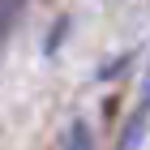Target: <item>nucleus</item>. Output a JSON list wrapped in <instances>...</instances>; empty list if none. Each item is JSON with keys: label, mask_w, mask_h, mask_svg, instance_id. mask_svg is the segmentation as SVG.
I'll return each instance as SVG.
<instances>
[{"label": "nucleus", "mask_w": 150, "mask_h": 150, "mask_svg": "<svg viewBox=\"0 0 150 150\" xmlns=\"http://www.w3.org/2000/svg\"><path fill=\"white\" fill-rule=\"evenodd\" d=\"M142 133H146V112H133V120L125 125V133H120V146H116V150H137Z\"/></svg>", "instance_id": "obj_1"}, {"label": "nucleus", "mask_w": 150, "mask_h": 150, "mask_svg": "<svg viewBox=\"0 0 150 150\" xmlns=\"http://www.w3.org/2000/svg\"><path fill=\"white\" fill-rule=\"evenodd\" d=\"M69 142H73V146H90V133H86V129H81V125H73Z\"/></svg>", "instance_id": "obj_2"}, {"label": "nucleus", "mask_w": 150, "mask_h": 150, "mask_svg": "<svg viewBox=\"0 0 150 150\" xmlns=\"http://www.w3.org/2000/svg\"><path fill=\"white\" fill-rule=\"evenodd\" d=\"M137 112H150V69H146V81H142V103H137Z\"/></svg>", "instance_id": "obj_3"}]
</instances>
